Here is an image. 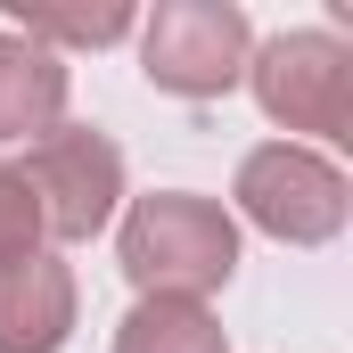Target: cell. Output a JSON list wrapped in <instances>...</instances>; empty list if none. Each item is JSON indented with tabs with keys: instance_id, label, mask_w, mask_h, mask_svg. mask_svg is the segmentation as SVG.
<instances>
[{
	"instance_id": "277c9868",
	"label": "cell",
	"mask_w": 353,
	"mask_h": 353,
	"mask_svg": "<svg viewBox=\"0 0 353 353\" xmlns=\"http://www.w3.org/2000/svg\"><path fill=\"white\" fill-rule=\"evenodd\" d=\"M239 205H247V222L271 230L279 247H321V239L345 230L353 189H345V173L329 157H312L296 140H271V148H255L239 165Z\"/></svg>"
},
{
	"instance_id": "5b68a950",
	"label": "cell",
	"mask_w": 353,
	"mask_h": 353,
	"mask_svg": "<svg viewBox=\"0 0 353 353\" xmlns=\"http://www.w3.org/2000/svg\"><path fill=\"white\" fill-rule=\"evenodd\" d=\"M17 173L33 189L50 239H90V230H107V214L123 197V148L107 132H90V123H58V132L33 140V157Z\"/></svg>"
},
{
	"instance_id": "9c48e42d",
	"label": "cell",
	"mask_w": 353,
	"mask_h": 353,
	"mask_svg": "<svg viewBox=\"0 0 353 353\" xmlns=\"http://www.w3.org/2000/svg\"><path fill=\"white\" fill-rule=\"evenodd\" d=\"M17 33L25 41H66V50H107V41H123L132 33V8L123 0H107V8H25L17 0Z\"/></svg>"
},
{
	"instance_id": "ba28073f",
	"label": "cell",
	"mask_w": 353,
	"mask_h": 353,
	"mask_svg": "<svg viewBox=\"0 0 353 353\" xmlns=\"http://www.w3.org/2000/svg\"><path fill=\"white\" fill-rule=\"evenodd\" d=\"M115 353H222V329L205 304H173V296H140L132 321L115 329Z\"/></svg>"
},
{
	"instance_id": "30bf717a",
	"label": "cell",
	"mask_w": 353,
	"mask_h": 353,
	"mask_svg": "<svg viewBox=\"0 0 353 353\" xmlns=\"http://www.w3.org/2000/svg\"><path fill=\"white\" fill-rule=\"evenodd\" d=\"M33 247H41V205H33V189H25L17 165H0V263H17Z\"/></svg>"
},
{
	"instance_id": "7a4b0ae2",
	"label": "cell",
	"mask_w": 353,
	"mask_h": 353,
	"mask_svg": "<svg viewBox=\"0 0 353 353\" xmlns=\"http://www.w3.org/2000/svg\"><path fill=\"white\" fill-rule=\"evenodd\" d=\"M247 83H255L271 123L321 132V140H353V50L337 33H279V41H263L247 58Z\"/></svg>"
},
{
	"instance_id": "52a82bcc",
	"label": "cell",
	"mask_w": 353,
	"mask_h": 353,
	"mask_svg": "<svg viewBox=\"0 0 353 353\" xmlns=\"http://www.w3.org/2000/svg\"><path fill=\"white\" fill-rule=\"evenodd\" d=\"M66 115V58L25 41V33H0V140H41L58 132Z\"/></svg>"
},
{
	"instance_id": "3957f363",
	"label": "cell",
	"mask_w": 353,
	"mask_h": 353,
	"mask_svg": "<svg viewBox=\"0 0 353 353\" xmlns=\"http://www.w3.org/2000/svg\"><path fill=\"white\" fill-rule=\"evenodd\" d=\"M247 58H255V33H247V8L230 0H165L140 33L148 83L181 90V99H222L247 74Z\"/></svg>"
},
{
	"instance_id": "6da1fadb",
	"label": "cell",
	"mask_w": 353,
	"mask_h": 353,
	"mask_svg": "<svg viewBox=\"0 0 353 353\" xmlns=\"http://www.w3.org/2000/svg\"><path fill=\"white\" fill-rule=\"evenodd\" d=\"M123 279L140 296H173V304H197L214 296L230 271H239V230L214 197L197 189H157L123 214Z\"/></svg>"
},
{
	"instance_id": "8992f818",
	"label": "cell",
	"mask_w": 353,
	"mask_h": 353,
	"mask_svg": "<svg viewBox=\"0 0 353 353\" xmlns=\"http://www.w3.org/2000/svg\"><path fill=\"white\" fill-rule=\"evenodd\" d=\"M74 337V271L58 255L0 263V353H58Z\"/></svg>"
}]
</instances>
